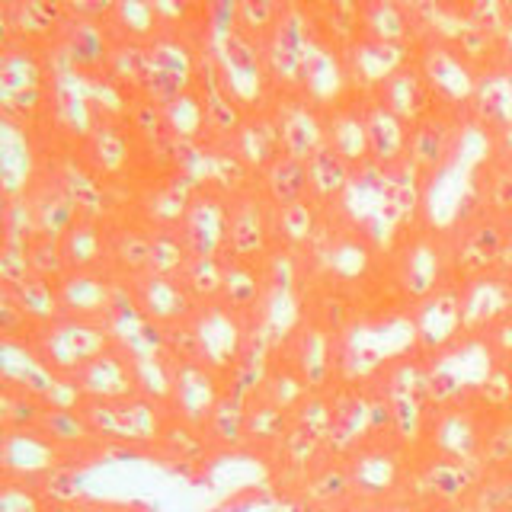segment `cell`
I'll list each match as a JSON object with an SVG mask.
<instances>
[{
	"label": "cell",
	"instance_id": "1",
	"mask_svg": "<svg viewBox=\"0 0 512 512\" xmlns=\"http://www.w3.org/2000/svg\"><path fill=\"white\" fill-rule=\"evenodd\" d=\"M0 109L4 119L39 128L52 119V52L0 42Z\"/></svg>",
	"mask_w": 512,
	"mask_h": 512
},
{
	"label": "cell",
	"instance_id": "2",
	"mask_svg": "<svg viewBox=\"0 0 512 512\" xmlns=\"http://www.w3.org/2000/svg\"><path fill=\"white\" fill-rule=\"evenodd\" d=\"M74 407L87 420L96 442L154 445L167 439L170 423H176L167 400L144 391L116 400H77Z\"/></svg>",
	"mask_w": 512,
	"mask_h": 512
},
{
	"label": "cell",
	"instance_id": "3",
	"mask_svg": "<svg viewBox=\"0 0 512 512\" xmlns=\"http://www.w3.org/2000/svg\"><path fill=\"white\" fill-rule=\"evenodd\" d=\"M141 96L154 106L167 109L199 84L202 68V42L186 32L160 29L157 36L141 42Z\"/></svg>",
	"mask_w": 512,
	"mask_h": 512
},
{
	"label": "cell",
	"instance_id": "4",
	"mask_svg": "<svg viewBox=\"0 0 512 512\" xmlns=\"http://www.w3.org/2000/svg\"><path fill=\"white\" fill-rule=\"evenodd\" d=\"M116 346V330L109 320H74L61 317L55 324H45L32 333L29 352L48 375L68 384L80 368L90 365L96 356Z\"/></svg>",
	"mask_w": 512,
	"mask_h": 512
},
{
	"label": "cell",
	"instance_id": "5",
	"mask_svg": "<svg viewBox=\"0 0 512 512\" xmlns=\"http://www.w3.org/2000/svg\"><path fill=\"white\" fill-rule=\"evenodd\" d=\"M340 340H343V333H336L327 324H320L317 317L304 314L301 324L285 336L276 352H279V359L288 365V372L301 381L304 391L327 394L343 381Z\"/></svg>",
	"mask_w": 512,
	"mask_h": 512
},
{
	"label": "cell",
	"instance_id": "6",
	"mask_svg": "<svg viewBox=\"0 0 512 512\" xmlns=\"http://www.w3.org/2000/svg\"><path fill=\"white\" fill-rule=\"evenodd\" d=\"M320 39V29L314 20L311 4H298V0H285L282 20L272 29V36L263 42L266 71L272 80V90L279 93H301L304 71L314 55V45Z\"/></svg>",
	"mask_w": 512,
	"mask_h": 512
},
{
	"label": "cell",
	"instance_id": "7",
	"mask_svg": "<svg viewBox=\"0 0 512 512\" xmlns=\"http://www.w3.org/2000/svg\"><path fill=\"white\" fill-rule=\"evenodd\" d=\"M224 388H228V381L205 362H183V359L170 362L167 404L176 416V423L186 429L205 432L208 420H212V413L221 404Z\"/></svg>",
	"mask_w": 512,
	"mask_h": 512
},
{
	"label": "cell",
	"instance_id": "8",
	"mask_svg": "<svg viewBox=\"0 0 512 512\" xmlns=\"http://www.w3.org/2000/svg\"><path fill=\"white\" fill-rule=\"evenodd\" d=\"M228 256L224 260L266 263L272 256V202L260 189V180L228 196Z\"/></svg>",
	"mask_w": 512,
	"mask_h": 512
},
{
	"label": "cell",
	"instance_id": "9",
	"mask_svg": "<svg viewBox=\"0 0 512 512\" xmlns=\"http://www.w3.org/2000/svg\"><path fill=\"white\" fill-rule=\"evenodd\" d=\"M394 269H397V288L404 292L410 304H420L429 295H436L439 288H445V253L439 244L436 228H416L400 240L391 250Z\"/></svg>",
	"mask_w": 512,
	"mask_h": 512
},
{
	"label": "cell",
	"instance_id": "10",
	"mask_svg": "<svg viewBox=\"0 0 512 512\" xmlns=\"http://www.w3.org/2000/svg\"><path fill=\"white\" fill-rule=\"evenodd\" d=\"M192 327H196V336H199L202 362L208 368H215L224 381L231 378V372L240 365V359H244V352L250 349L253 333L260 330L256 324H250L247 317L224 308V304H208V308H202L196 320H192Z\"/></svg>",
	"mask_w": 512,
	"mask_h": 512
},
{
	"label": "cell",
	"instance_id": "11",
	"mask_svg": "<svg viewBox=\"0 0 512 512\" xmlns=\"http://www.w3.org/2000/svg\"><path fill=\"white\" fill-rule=\"evenodd\" d=\"M119 285L125 298L135 304V311L164 333L189 324V320L202 311L183 279L144 272V276H135V279H122Z\"/></svg>",
	"mask_w": 512,
	"mask_h": 512
},
{
	"label": "cell",
	"instance_id": "12",
	"mask_svg": "<svg viewBox=\"0 0 512 512\" xmlns=\"http://www.w3.org/2000/svg\"><path fill=\"white\" fill-rule=\"evenodd\" d=\"M416 64H420V71L439 106H471L477 90V74L461 58L455 45H448L445 39L436 36H423L420 45H416Z\"/></svg>",
	"mask_w": 512,
	"mask_h": 512
},
{
	"label": "cell",
	"instance_id": "13",
	"mask_svg": "<svg viewBox=\"0 0 512 512\" xmlns=\"http://www.w3.org/2000/svg\"><path fill=\"white\" fill-rule=\"evenodd\" d=\"M116 32L109 29V16H84L71 4V23L64 29L61 55L71 68L87 80H106L116 58Z\"/></svg>",
	"mask_w": 512,
	"mask_h": 512
},
{
	"label": "cell",
	"instance_id": "14",
	"mask_svg": "<svg viewBox=\"0 0 512 512\" xmlns=\"http://www.w3.org/2000/svg\"><path fill=\"white\" fill-rule=\"evenodd\" d=\"M228 196L212 186L196 189L186 215L180 221V237L192 260H224L228 256Z\"/></svg>",
	"mask_w": 512,
	"mask_h": 512
},
{
	"label": "cell",
	"instance_id": "15",
	"mask_svg": "<svg viewBox=\"0 0 512 512\" xmlns=\"http://www.w3.org/2000/svg\"><path fill=\"white\" fill-rule=\"evenodd\" d=\"M0 20H4V36L0 42L16 39L42 52H52L61 45L64 29L71 23V4L58 0H16V4H0Z\"/></svg>",
	"mask_w": 512,
	"mask_h": 512
},
{
	"label": "cell",
	"instance_id": "16",
	"mask_svg": "<svg viewBox=\"0 0 512 512\" xmlns=\"http://www.w3.org/2000/svg\"><path fill=\"white\" fill-rule=\"evenodd\" d=\"M68 388L74 391L77 400H116L128 394H141L144 381H141V368L132 359V352L119 346L116 340V346L80 368L68 381Z\"/></svg>",
	"mask_w": 512,
	"mask_h": 512
},
{
	"label": "cell",
	"instance_id": "17",
	"mask_svg": "<svg viewBox=\"0 0 512 512\" xmlns=\"http://www.w3.org/2000/svg\"><path fill=\"white\" fill-rule=\"evenodd\" d=\"M269 109H272V119L279 125L282 154L308 164L314 151L327 144L324 109L314 106L304 93H279Z\"/></svg>",
	"mask_w": 512,
	"mask_h": 512
},
{
	"label": "cell",
	"instance_id": "18",
	"mask_svg": "<svg viewBox=\"0 0 512 512\" xmlns=\"http://www.w3.org/2000/svg\"><path fill=\"white\" fill-rule=\"evenodd\" d=\"M461 298H464V292H455L452 285H445L436 295H429L426 301L410 308V327L416 336L413 349L420 352L423 359H432V356H439L442 349L455 346L458 330H464Z\"/></svg>",
	"mask_w": 512,
	"mask_h": 512
},
{
	"label": "cell",
	"instance_id": "19",
	"mask_svg": "<svg viewBox=\"0 0 512 512\" xmlns=\"http://www.w3.org/2000/svg\"><path fill=\"white\" fill-rule=\"evenodd\" d=\"M52 173L58 176V183L68 192V199L74 202L80 221H103V224H112V221H122L128 215H119L116 205H112V189L96 176L84 160L77 157L74 148H68L64 154L52 157Z\"/></svg>",
	"mask_w": 512,
	"mask_h": 512
},
{
	"label": "cell",
	"instance_id": "20",
	"mask_svg": "<svg viewBox=\"0 0 512 512\" xmlns=\"http://www.w3.org/2000/svg\"><path fill=\"white\" fill-rule=\"evenodd\" d=\"M416 45L420 42L394 45V42H375V39H365V36L349 42L343 48V55H346L352 90L375 93L378 87H384L397 71H404L407 64L416 61Z\"/></svg>",
	"mask_w": 512,
	"mask_h": 512
},
{
	"label": "cell",
	"instance_id": "21",
	"mask_svg": "<svg viewBox=\"0 0 512 512\" xmlns=\"http://www.w3.org/2000/svg\"><path fill=\"white\" fill-rule=\"evenodd\" d=\"M464 132H458L455 122L445 116V109L436 106L423 122L413 125L410 132V154L407 164L423 176V183L429 186L436 176L455 164L458 148H461Z\"/></svg>",
	"mask_w": 512,
	"mask_h": 512
},
{
	"label": "cell",
	"instance_id": "22",
	"mask_svg": "<svg viewBox=\"0 0 512 512\" xmlns=\"http://www.w3.org/2000/svg\"><path fill=\"white\" fill-rule=\"evenodd\" d=\"M119 298V279L109 269L68 272L58 282L61 317L74 320H109Z\"/></svg>",
	"mask_w": 512,
	"mask_h": 512
},
{
	"label": "cell",
	"instance_id": "23",
	"mask_svg": "<svg viewBox=\"0 0 512 512\" xmlns=\"http://www.w3.org/2000/svg\"><path fill=\"white\" fill-rule=\"evenodd\" d=\"M32 128L4 119L0 122V173H4V205L26 199L29 189L42 176V160L36 154Z\"/></svg>",
	"mask_w": 512,
	"mask_h": 512
},
{
	"label": "cell",
	"instance_id": "24",
	"mask_svg": "<svg viewBox=\"0 0 512 512\" xmlns=\"http://www.w3.org/2000/svg\"><path fill=\"white\" fill-rule=\"evenodd\" d=\"M362 116H365L372 164L381 170H397L400 164H407L413 128L404 119H397L375 93H362Z\"/></svg>",
	"mask_w": 512,
	"mask_h": 512
},
{
	"label": "cell",
	"instance_id": "25",
	"mask_svg": "<svg viewBox=\"0 0 512 512\" xmlns=\"http://www.w3.org/2000/svg\"><path fill=\"white\" fill-rule=\"evenodd\" d=\"M196 183L186 180L180 173H167L160 176V180L148 183L138 196L132 199L135 202V215L141 224H148V228H180V221L186 215V208L196 196Z\"/></svg>",
	"mask_w": 512,
	"mask_h": 512
},
{
	"label": "cell",
	"instance_id": "26",
	"mask_svg": "<svg viewBox=\"0 0 512 512\" xmlns=\"http://www.w3.org/2000/svg\"><path fill=\"white\" fill-rule=\"evenodd\" d=\"M29 212H32V228H36L39 237H48V240H64L74 224L80 221L74 202L68 199V192L58 183V176L52 173V167H42V176L36 180V186L29 189Z\"/></svg>",
	"mask_w": 512,
	"mask_h": 512
},
{
	"label": "cell",
	"instance_id": "27",
	"mask_svg": "<svg viewBox=\"0 0 512 512\" xmlns=\"http://www.w3.org/2000/svg\"><path fill=\"white\" fill-rule=\"evenodd\" d=\"M324 122H327V144L333 151H340L356 170L372 164L365 116H362V93H352L349 100L324 109Z\"/></svg>",
	"mask_w": 512,
	"mask_h": 512
},
{
	"label": "cell",
	"instance_id": "28",
	"mask_svg": "<svg viewBox=\"0 0 512 512\" xmlns=\"http://www.w3.org/2000/svg\"><path fill=\"white\" fill-rule=\"evenodd\" d=\"M359 36L375 42L413 45L423 39L420 23H416L413 4L400 0H365L359 4Z\"/></svg>",
	"mask_w": 512,
	"mask_h": 512
},
{
	"label": "cell",
	"instance_id": "29",
	"mask_svg": "<svg viewBox=\"0 0 512 512\" xmlns=\"http://www.w3.org/2000/svg\"><path fill=\"white\" fill-rule=\"evenodd\" d=\"M109 272L122 279H135L151 272V228L138 218L112 221L109 228Z\"/></svg>",
	"mask_w": 512,
	"mask_h": 512
},
{
	"label": "cell",
	"instance_id": "30",
	"mask_svg": "<svg viewBox=\"0 0 512 512\" xmlns=\"http://www.w3.org/2000/svg\"><path fill=\"white\" fill-rule=\"evenodd\" d=\"M352 176H356V167H352L340 151H333L330 144H324V148H317L314 157L308 160V199L320 212H336L352 186Z\"/></svg>",
	"mask_w": 512,
	"mask_h": 512
},
{
	"label": "cell",
	"instance_id": "31",
	"mask_svg": "<svg viewBox=\"0 0 512 512\" xmlns=\"http://www.w3.org/2000/svg\"><path fill=\"white\" fill-rule=\"evenodd\" d=\"M375 96L394 112L397 119H404L410 128L416 122H423L429 112L439 106L436 96H432V90H429V84H426L423 71H420V64H416V61L407 64L404 71H397L384 87H378Z\"/></svg>",
	"mask_w": 512,
	"mask_h": 512
},
{
	"label": "cell",
	"instance_id": "32",
	"mask_svg": "<svg viewBox=\"0 0 512 512\" xmlns=\"http://www.w3.org/2000/svg\"><path fill=\"white\" fill-rule=\"evenodd\" d=\"M509 237L496 221H471L461 231L458 247H455V269L464 276L480 279L490 266L503 263Z\"/></svg>",
	"mask_w": 512,
	"mask_h": 512
},
{
	"label": "cell",
	"instance_id": "33",
	"mask_svg": "<svg viewBox=\"0 0 512 512\" xmlns=\"http://www.w3.org/2000/svg\"><path fill=\"white\" fill-rule=\"evenodd\" d=\"M231 151L244 160L247 170L253 176H260L272 160L282 154V138H279V125L272 119V109L253 112L244 122H240L237 135L228 141Z\"/></svg>",
	"mask_w": 512,
	"mask_h": 512
},
{
	"label": "cell",
	"instance_id": "34",
	"mask_svg": "<svg viewBox=\"0 0 512 512\" xmlns=\"http://www.w3.org/2000/svg\"><path fill=\"white\" fill-rule=\"evenodd\" d=\"M324 215L327 212H320L311 199H298L292 205L272 208V250L301 256L304 247L314 244Z\"/></svg>",
	"mask_w": 512,
	"mask_h": 512
},
{
	"label": "cell",
	"instance_id": "35",
	"mask_svg": "<svg viewBox=\"0 0 512 512\" xmlns=\"http://www.w3.org/2000/svg\"><path fill=\"white\" fill-rule=\"evenodd\" d=\"M109 228L112 224H103V221H77L74 228L64 234L61 250L71 272L109 269Z\"/></svg>",
	"mask_w": 512,
	"mask_h": 512
},
{
	"label": "cell",
	"instance_id": "36",
	"mask_svg": "<svg viewBox=\"0 0 512 512\" xmlns=\"http://www.w3.org/2000/svg\"><path fill=\"white\" fill-rule=\"evenodd\" d=\"M471 106L480 125L496 128V132L512 128V68L480 74Z\"/></svg>",
	"mask_w": 512,
	"mask_h": 512
},
{
	"label": "cell",
	"instance_id": "37",
	"mask_svg": "<svg viewBox=\"0 0 512 512\" xmlns=\"http://www.w3.org/2000/svg\"><path fill=\"white\" fill-rule=\"evenodd\" d=\"M256 180H260V189L266 192L272 208L308 199V164L288 157V154H279L260 176H256Z\"/></svg>",
	"mask_w": 512,
	"mask_h": 512
},
{
	"label": "cell",
	"instance_id": "38",
	"mask_svg": "<svg viewBox=\"0 0 512 512\" xmlns=\"http://www.w3.org/2000/svg\"><path fill=\"white\" fill-rule=\"evenodd\" d=\"M420 480H423V490L429 496H436V500H442V503H455L474 484V464L464 461V458L442 455V458H432L426 464Z\"/></svg>",
	"mask_w": 512,
	"mask_h": 512
},
{
	"label": "cell",
	"instance_id": "39",
	"mask_svg": "<svg viewBox=\"0 0 512 512\" xmlns=\"http://www.w3.org/2000/svg\"><path fill=\"white\" fill-rule=\"evenodd\" d=\"M506 292L500 282H493L487 276L474 279L468 288H464L461 298V324L464 330H477L480 324H490L493 317H500L506 311Z\"/></svg>",
	"mask_w": 512,
	"mask_h": 512
},
{
	"label": "cell",
	"instance_id": "40",
	"mask_svg": "<svg viewBox=\"0 0 512 512\" xmlns=\"http://www.w3.org/2000/svg\"><path fill=\"white\" fill-rule=\"evenodd\" d=\"M109 29L116 32V39L128 42H148L160 32L157 4L154 0H122L109 10Z\"/></svg>",
	"mask_w": 512,
	"mask_h": 512
},
{
	"label": "cell",
	"instance_id": "41",
	"mask_svg": "<svg viewBox=\"0 0 512 512\" xmlns=\"http://www.w3.org/2000/svg\"><path fill=\"white\" fill-rule=\"evenodd\" d=\"M4 292L13 295V301L20 304V311L32 320V324H36V330L61 320V301H58V285L55 282H45L39 276H32L26 285L4 288Z\"/></svg>",
	"mask_w": 512,
	"mask_h": 512
},
{
	"label": "cell",
	"instance_id": "42",
	"mask_svg": "<svg viewBox=\"0 0 512 512\" xmlns=\"http://www.w3.org/2000/svg\"><path fill=\"white\" fill-rule=\"evenodd\" d=\"M164 119H167L173 141H208V119H205V106L196 87L183 93L180 100H173L164 109Z\"/></svg>",
	"mask_w": 512,
	"mask_h": 512
},
{
	"label": "cell",
	"instance_id": "43",
	"mask_svg": "<svg viewBox=\"0 0 512 512\" xmlns=\"http://www.w3.org/2000/svg\"><path fill=\"white\" fill-rule=\"evenodd\" d=\"M189 263H192V253L183 244L180 228H151V272L183 279Z\"/></svg>",
	"mask_w": 512,
	"mask_h": 512
},
{
	"label": "cell",
	"instance_id": "44",
	"mask_svg": "<svg viewBox=\"0 0 512 512\" xmlns=\"http://www.w3.org/2000/svg\"><path fill=\"white\" fill-rule=\"evenodd\" d=\"M282 10H285V0H237L234 23L247 39L263 45L272 36L276 23L282 20Z\"/></svg>",
	"mask_w": 512,
	"mask_h": 512
},
{
	"label": "cell",
	"instance_id": "45",
	"mask_svg": "<svg viewBox=\"0 0 512 512\" xmlns=\"http://www.w3.org/2000/svg\"><path fill=\"white\" fill-rule=\"evenodd\" d=\"M183 282L192 298L199 301V308L218 304L224 288V260H192L183 272Z\"/></svg>",
	"mask_w": 512,
	"mask_h": 512
},
{
	"label": "cell",
	"instance_id": "46",
	"mask_svg": "<svg viewBox=\"0 0 512 512\" xmlns=\"http://www.w3.org/2000/svg\"><path fill=\"white\" fill-rule=\"evenodd\" d=\"M29 263H32V276L55 282V285L71 272L68 263H64V250L58 240H48L39 234L29 240Z\"/></svg>",
	"mask_w": 512,
	"mask_h": 512
},
{
	"label": "cell",
	"instance_id": "47",
	"mask_svg": "<svg viewBox=\"0 0 512 512\" xmlns=\"http://www.w3.org/2000/svg\"><path fill=\"white\" fill-rule=\"evenodd\" d=\"M487 202H490L500 215H512V167L500 170V173H496L493 180H490Z\"/></svg>",
	"mask_w": 512,
	"mask_h": 512
},
{
	"label": "cell",
	"instance_id": "48",
	"mask_svg": "<svg viewBox=\"0 0 512 512\" xmlns=\"http://www.w3.org/2000/svg\"><path fill=\"white\" fill-rule=\"evenodd\" d=\"M500 138H503V151H506V157L512 160V128H506V132H500Z\"/></svg>",
	"mask_w": 512,
	"mask_h": 512
},
{
	"label": "cell",
	"instance_id": "49",
	"mask_svg": "<svg viewBox=\"0 0 512 512\" xmlns=\"http://www.w3.org/2000/svg\"><path fill=\"white\" fill-rule=\"evenodd\" d=\"M503 263L512 266V237H509V244H506V256H503Z\"/></svg>",
	"mask_w": 512,
	"mask_h": 512
}]
</instances>
